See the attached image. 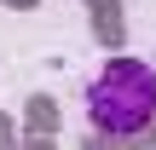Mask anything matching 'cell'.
<instances>
[{
    "label": "cell",
    "mask_w": 156,
    "mask_h": 150,
    "mask_svg": "<svg viewBox=\"0 0 156 150\" xmlns=\"http://www.w3.org/2000/svg\"><path fill=\"white\" fill-rule=\"evenodd\" d=\"M87 116L98 133H139L156 116V69L139 58H116L87 87Z\"/></svg>",
    "instance_id": "6da1fadb"
}]
</instances>
